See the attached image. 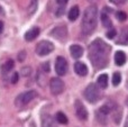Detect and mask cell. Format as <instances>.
Instances as JSON below:
<instances>
[{
	"mask_svg": "<svg viewBox=\"0 0 128 127\" xmlns=\"http://www.w3.org/2000/svg\"><path fill=\"white\" fill-rule=\"evenodd\" d=\"M111 47L109 44L97 38L89 46V58L96 69H104L109 62Z\"/></svg>",
	"mask_w": 128,
	"mask_h": 127,
	"instance_id": "1",
	"label": "cell"
},
{
	"mask_svg": "<svg viewBox=\"0 0 128 127\" xmlns=\"http://www.w3.org/2000/svg\"><path fill=\"white\" fill-rule=\"evenodd\" d=\"M97 16H98V9L97 6L91 4L84 10L83 18H82V33L84 35H90L94 32L97 27Z\"/></svg>",
	"mask_w": 128,
	"mask_h": 127,
	"instance_id": "2",
	"label": "cell"
},
{
	"mask_svg": "<svg viewBox=\"0 0 128 127\" xmlns=\"http://www.w3.org/2000/svg\"><path fill=\"white\" fill-rule=\"evenodd\" d=\"M83 94H84L86 100L91 104L97 102V101H99L100 98H101V92H100L99 88H98L96 84H93V83L89 84L88 87L86 88Z\"/></svg>",
	"mask_w": 128,
	"mask_h": 127,
	"instance_id": "3",
	"label": "cell"
},
{
	"mask_svg": "<svg viewBox=\"0 0 128 127\" xmlns=\"http://www.w3.org/2000/svg\"><path fill=\"white\" fill-rule=\"evenodd\" d=\"M37 97V92L35 90H29V91H26V92H22L20 94L19 96L16 98L15 100V104L17 107H24V106L28 105L33 99H35Z\"/></svg>",
	"mask_w": 128,
	"mask_h": 127,
	"instance_id": "4",
	"label": "cell"
},
{
	"mask_svg": "<svg viewBox=\"0 0 128 127\" xmlns=\"http://www.w3.org/2000/svg\"><path fill=\"white\" fill-rule=\"evenodd\" d=\"M53 51H54V45L48 40H42L36 46V54L40 56L48 55Z\"/></svg>",
	"mask_w": 128,
	"mask_h": 127,
	"instance_id": "5",
	"label": "cell"
},
{
	"mask_svg": "<svg viewBox=\"0 0 128 127\" xmlns=\"http://www.w3.org/2000/svg\"><path fill=\"white\" fill-rule=\"evenodd\" d=\"M50 89H51L52 94L58 96V94H60L63 92L64 82L58 78H52L51 81H50Z\"/></svg>",
	"mask_w": 128,
	"mask_h": 127,
	"instance_id": "6",
	"label": "cell"
},
{
	"mask_svg": "<svg viewBox=\"0 0 128 127\" xmlns=\"http://www.w3.org/2000/svg\"><path fill=\"white\" fill-rule=\"evenodd\" d=\"M55 71L58 76H64L68 71V62L63 56H58L55 62Z\"/></svg>",
	"mask_w": 128,
	"mask_h": 127,
	"instance_id": "7",
	"label": "cell"
},
{
	"mask_svg": "<svg viewBox=\"0 0 128 127\" xmlns=\"http://www.w3.org/2000/svg\"><path fill=\"white\" fill-rule=\"evenodd\" d=\"M74 107H75V114H76L78 118L81 119V120H86L88 118V112H86L83 104L80 100H76L74 104Z\"/></svg>",
	"mask_w": 128,
	"mask_h": 127,
	"instance_id": "8",
	"label": "cell"
},
{
	"mask_svg": "<svg viewBox=\"0 0 128 127\" xmlns=\"http://www.w3.org/2000/svg\"><path fill=\"white\" fill-rule=\"evenodd\" d=\"M51 35L58 40H65L66 37H68V29L64 26L55 27V28L51 32Z\"/></svg>",
	"mask_w": 128,
	"mask_h": 127,
	"instance_id": "9",
	"label": "cell"
},
{
	"mask_svg": "<svg viewBox=\"0 0 128 127\" xmlns=\"http://www.w3.org/2000/svg\"><path fill=\"white\" fill-rule=\"evenodd\" d=\"M40 28L38 27H32L29 30L26 32V34H25V40H27V42H32V40H34L36 37H37L38 35H40Z\"/></svg>",
	"mask_w": 128,
	"mask_h": 127,
	"instance_id": "10",
	"label": "cell"
},
{
	"mask_svg": "<svg viewBox=\"0 0 128 127\" xmlns=\"http://www.w3.org/2000/svg\"><path fill=\"white\" fill-rule=\"evenodd\" d=\"M74 71H75V73H76L78 76H84L88 74V68H86V65L84 64V63L76 62L74 64Z\"/></svg>",
	"mask_w": 128,
	"mask_h": 127,
	"instance_id": "11",
	"label": "cell"
},
{
	"mask_svg": "<svg viewBox=\"0 0 128 127\" xmlns=\"http://www.w3.org/2000/svg\"><path fill=\"white\" fill-rule=\"evenodd\" d=\"M42 127H58L55 120L50 115H43L42 117Z\"/></svg>",
	"mask_w": 128,
	"mask_h": 127,
	"instance_id": "12",
	"label": "cell"
},
{
	"mask_svg": "<svg viewBox=\"0 0 128 127\" xmlns=\"http://www.w3.org/2000/svg\"><path fill=\"white\" fill-rule=\"evenodd\" d=\"M70 52H71V55L74 58H80L82 56V54H83V48L80 45L74 44L70 47Z\"/></svg>",
	"mask_w": 128,
	"mask_h": 127,
	"instance_id": "13",
	"label": "cell"
},
{
	"mask_svg": "<svg viewBox=\"0 0 128 127\" xmlns=\"http://www.w3.org/2000/svg\"><path fill=\"white\" fill-rule=\"evenodd\" d=\"M115 62H116V64L119 65V66L124 65L125 62H126V54H125L124 52H122V51L116 52V54H115Z\"/></svg>",
	"mask_w": 128,
	"mask_h": 127,
	"instance_id": "14",
	"label": "cell"
},
{
	"mask_svg": "<svg viewBox=\"0 0 128 127\" xmlns=\"http://www.w3.org/2000/svg\"><path fill=\"white\" fill-rule=\"evenodd\" d=\"M116 43L119 45H128V30L125 29V30H122L118 40H116Z\"/></svg>",
	"mask_w": 128,
	"mask_h": 127,
	"instance_id": "15",
	"label": "cell"
},
{
	"mask_svg": "<svg viewBox=\"0 0 128 127\" xmlns=\"http://www.w3.org/2000/svg\"><path fill=\"white\" fill-rule=\"evenodd\" d=\"M101 22H102V25H104L106 28H110L112 27V22H111L110 18H109L108 14H107V10L104 9V12L101 14Z\"/></svg>",
	"mask_w": 128,
	"mask_h": 127,
	"instance_id": "16",
	"label": "cell"
},
{
	"mask_svg": "<svg viewBox=\"0 0 128 127\" xmlns=\"http://www.w3.org/2000/svg\"><path fill=\"white\" fill-rule=\"evenodd\" d=\"M14 66H15V63H14L12 60H8L7 62H4V64L1 65V72L2 73H8V72H10L11 70L14 69Z\"/></svg>",
	"mask_w": 128,
	"mask_h": 127,
	"instance_id": "17",
	"label": "cell"
},
{
	"mask_svg": "<svg viewBox=\"0 0 128 127\" xmlns=\"http://www.w3.org/2000/svg\"><path fill=\"white\" fill-rule=\"evenodd\" d=\"M79 15H80L79 7L74 6V7H72V8L70 9V11H68V19H70L71 22H74V20L79 17Z\"/></svg>",
	"mask_w": 128,
	"mask_h": 127,
	"instance_id": "18",
	"label": "cell"
},
{
	"mask_svg": "<svg viewBox=\"0 0 128 127\" xmlns=\"http://www.w3.org/2000/svg\"><path fill=\"white\" fill-rule=\"evenodd\" d=\"M98 84H99V87L102 88V89L107 88V86H108V76H107V74H101V76H99V78H98Z\"/></svg>",
	"mask_w": 128,
	"mask_h": 127,
	"instance_id": "19",
	"label": "cell"
},
{
	"mask_svg": "<svg viewBox=\"0 0 128 127\" xmlns=\"http://www.w3.org/2000/svg\"><path fill=\"white\" fill-rule=\"evenodd\" d=\"M55 118H56V120H58L60 124H63V125H64V124H68V117H66L62 112H58V114H56Z\"/></svg>",
	"mask_w": 128,
	"mask_h": 127,
	"instance_id": "20",
	"label": "cell"
},
{
	"mask_svg": "<svg viewBox=\"0 0 128 127\" xmlns=\"http://www.w3.org/2000/svg\"><path fill=\"white\" fill-rule=\"evenodd\" d=\"M122 81V76H120L119 72H116L115 74L112 76V84L114 86H118Z\"/></svg>",
	"mask_w": 128,
	"mask_h": 127,
	"instance_id": "21",
	"label": "cell"
},
{
	"mask_svg": "<svg viewBox=\"0 0 128 127\" xmlns=\"http://www.w3.org/2000/svg\"><path fill=\"white\" fill-rule=\"evenodd\" d=\"M116 17L118 18L119 22H125V20L127 19V14L124 12V11H118V12L116 14Z\"/></svg>",
	"mask_w": 128,
	"mask_h": 127,
	"instance_id": "22",
	"label": "cell"
},
{
	"mask_svg": "<svg viewBox=\"0 0 128 127\" xmlns=\"http://www.w3.org/2000/svg\"><path fill=\"white\" fill-rule=\"evenodd\" d=\"M36 7H37V0H32V4H30V6H29V12L30 14L35 12Z\"/></svg>",
	"mask_w": 128,
	"mask_h": 127,
	"instance_id": "23",
	"label": "cell"
},
{
	"mask_svg": "<svg viewBox=\"0 0 128 127\" xmlns=\"http://www.w3.org/2000/svg\"><path fill=\"white\" fill-rule=\"evenodd\" d=\"M30 72H32L30 68H29V66H25V68H22V76H28L29 74H30Z\"/></svg>",
	"mask_w": 128,
	"mask_h": 127,
	"instance_id": "24",
	"label": "cell"
},
{
	"mask_svg": "<svg viewBox=\"0 0 128 127\" xmlns=\"http://www.w3.org/2000/svg\"><path fill=\"white\" fill-rule=\"evenodd\" d=\"M107 36H108V38H110V40H112V38L116 36V29L111 28L110 30H109L108 33H107Z\"/></svg>",
	"mask_w": 128,
	"mask_h": 127,
	"instance_id": "25",
	"label": "cell"
},
{
	"mask_svg": "<svg viewBox=\"0 0 128 127\" xmlns=\"http://www.w3.org/2000/svg\"><path fill=\"white\" fill-rule=\"evenodd\" d=\"M18 78H19L18 73L17 72H15V73L12 74V76H11V83H17L18 82Z\"/></svg>",
	"mask_w": 128,
	"mask_h": 127,
	"instance_id": "26",
	"label": "cell"
},
{
	"mask_svg": "<svg viewBox=\"0 0 128 127\" xmlns=\"http://www.w3.org/2000/svg\"><path fill=\"white\" fill-rule=\"evenodd\" d=\"M42 69H43V71H44V72H50V63L48 62L43 63Z\"/></svg>",
	"mask_w": 128,
	"mask_h": 127,
	"instance_id": "27",
	"label": "cell"
},
{
	"mask_svg": "<svg viewBox=\"0 0 128 127\" xmlns=\"http://www.w3.org/2000/svg\"><path fill=\"white\" fill-rule=\"evenodd\" d=\"M25 58H26V52H20L19 54H18V60L20 61V62H22V61L25 60Z\"/></svg>",
	"mask_w": 128,
	"mask_h": 127,
	"instance_id": "28",
	"label": "cell"
},
{
	"mask_svg": "<svg viewBox=\"0 0 128 127\" xmlns=\"http://www.w3.org/2000/svg\"><path fill=\"white\" fill-rule=\"evenodd\" d=\"M112 4H125L127 0H110Z\"/></svg>",
	"mask_w": 128,
	"mask_h": 127,
	"instance_id": "29",
	"label": "cell"
},
{
	"mask_svg": "<svg viewBox=\"0 0 128 127\" xmlns=\"http://www.w3.org/2000/svg\"><path fill=\"white\" fill-rule=\"evenodd\" d=\"M68 1V0H56V2H58V4H62V6H63V4H65Z\"/></svg>",
	"mask_w": 128,
	"mask_h": 127,
	"instance_id": "30",
	"label": "cell"
},
{
	"mask_svg": "<svg viewBox=\"0 0 128 127\" xmlns=\"http://www.w3.org/2000/svg\"><path fill=\"white\" fill-rule=\"evenodd\" d=\"M63 12H64V8L62 7V8H60V10H58V11H56V15L60 16V15H62Z\"/></svg>",
	"mask_w": 128,
	"mask_h": 127,
	"instance_id": "31",
	"label": "cell"
},
{
	"mask_svg": "<svg viewBox=\"0 0 128 127\" xmlns=\"http://www.w3.org/2000/svg\"><path fill=\"white\" fill-rule=\"evenodd\" d=\"M2 29H4V24H2V22H0V34H1Z\"/></svg>",
	"mask_w": 128,
	"mask_h": 127,
	"instance_id": "32",
	"label": "cell"
},
{
	"mask_svg": "<svg viewBox=\"0 0 128 127\" xmlns=\"http://www.w3.org/2000/svg\"><path fill=\"white\" fill-rule=\"evenodd\" d=\"M125 127H128V117H127L126 122H125Z\"/></svg>",
	"mask_w": 128,
	"mask_h": 127,
	"instance_id": "33",
	"label": "cell"
},
{
	"mask_svg": "<svg viewBox=\"0 0 128 127\" xmlns=\"http://www.w3.org/2000/svg\"><path fill=\"white\" fill-rule=\"evenodd\" d=\"M0 14H2V8L0 7Z\"/></svg>",
	"mask_w": 128,
	"mask_h": 127,
	"instance_id": "34",
	"label": "cell"
}]
</instances>
